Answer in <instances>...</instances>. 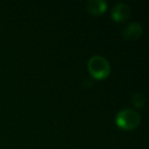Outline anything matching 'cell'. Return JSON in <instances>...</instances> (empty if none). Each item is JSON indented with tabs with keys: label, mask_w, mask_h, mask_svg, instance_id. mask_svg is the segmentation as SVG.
Wrapping results in <instances>:
<instances>
[{
	"label": "cell",
	"mask_w": 149,
	"mask_h": 149,
	"mask_svg": "<svg viewBox=\"0 0 149 149\" xmlns=\"http://www.w3.org/2000/svg\"><path fill=\"white\" fill-rule=\"evenodd\" d=\"M142 33L143 29L141 24L134 22L127 25V27L123 31V37L128 41H136L142 36Z\"/></svg>",
	"instance_id": "obj_4"
},
{
	"label": "cell",
	"mask_w": 149,
	"mask_h": 149,
	"mask_svg": "<svg viewBox=\"0 0 149 149\" xmlns=\"http://www.w3.org/2000/svg\"><path fill=\"white\" fill-rule=\"evenodd\" d=\"M106 8H107V3L104 0H90L87 3L88 13L93 17H99L103 15Z\"/></svg>",
	"instance_id": "obj_5"
},
{
	"label": "cell",
	"mask_w": 149,
	"mask_h": 149,
	"mask_svg": "<svg viewBox=\"0 0 149 149\" xmlns=\"http://www.w3.org/2000/svg\"><path fill=\"white\" fill-rule=\"evenodd\" d=\"M88 70L96 80H104L110 74V64L105 57L94 55L88 61Z\"/></svg>",
	"instance_id": "obj_1"
},
{
	"label": "cell",
	"mask_w": 149,
	"mask_h": 149,
	"mask_svg": "<svg viewBox=\"0 0 149 149\" xmlns=\"http://www.w3.org/2000/svg\"><path fill=\"white\" fill-rule=\"evenodd\" d=\"M146 102V98L140 92H137L133 95L132 97V104L134 105V107L136 108H143Z\"/></svg>",
	"instance_id": "obj_6"
},
{
	"label": "cell",
	"mask_w": 149,
	"mask_h": 149,
	"mask_svg": "<svg viewBox=\"0 0 149 149\" xmlns=\"http://www.w3.org/2000/svg\"><path fill=\"white\" fill-rule=\"evenodd\" d=\"M131 15V8L126 3H118L114 5L111 10V19L116 23H123L126 22Z\"/></svg>",
	"instance_id": "obj_3"
},
{
	"label": "cell",
	"mask_w": 149,
	"mask_h": 149,
	"mask_svg": "<svg viewBox=\"0 0 149 149\" xmlns=\"http://www.w3.org/2000/svg\"><path fill=\"white\" fill-rule=\"evenodd\" d=\"M141 116L136 110L127 108L118 112L116 116V124L124 131H133L140 125Z\"/></svg>",
	"instance_id": "obj_2"
}]
</instances>
